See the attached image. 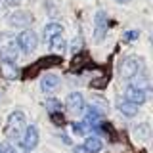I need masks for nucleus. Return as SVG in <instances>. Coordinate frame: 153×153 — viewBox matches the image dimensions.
Listing matches in <instances>:
<instances>
[{
    "instance_id": "14",
    "label": "nucleus",
    "mask_w": 153,
    "mask_h": 153,
    "mask_svg": "<svg viewBox=\"0 0 153 153\" xmlns=\"http://www.w3.org/2000/svg\"><path fill=\"white\" fill-rule=\"evenodd\" d=\"M117 107H119V111H121L124 117H134V115L138 113V105L126 102V100H121V102L117 103Z\"/></svg>"
},
{
    "instance_id": "10",
    "label": "nucleus",
    "mask_w": 153,
    "mask_h": 153,
    "mask_svg": "<svg viewBox=\"0 0 153 153\" xmlns=\"http://www.w3.org/2000/svg\"><path fill=\"white\" fill-rule=\"evenodd\" d=\"M82 149L86 153H100L103 149V142H102V138H98V136H88L86 138V142H84V146H82Z\"/></svg>"
},
{
    "instance_id": "2",
    "label": "nucleus",
    "mask_w": 153,
    "mask_h": 153,
    "mask_svg": "<svg viewBox=\"0 0 153 153\" xmlns=\"http://www.w3.org/2000/svg\"><path fill=\"white\" fill-rule=\"evenodd\" d=\"M19 57V46L16 36L12 35H2L0 36V59L8 63H16Z\"/></svg>"
},
{
    "instance_id": "8",
    "label": "nucleus",
    "mask_w": 153,
    "mask_h": 153,
    "mask_svg": "<svg viewBox=\"0 0 153 153\" xmlns=\"http://www.w3.org/2000/svg\"><path fill=\"white\" fill-rule=\"evenodd\" d=\"M149 94L151 92H146V90H138L134 86H128L124 96H126V102H130L134 105H140V103H146L149 100Z\"/></svg>"
},
{
    "instance_id": "13",
    "label": "nucleus",
    "mask_w": 153,
    "mask_h": 153,
    "mask_svg": "<svg viewBox=\"0 0 153 153\" xmlns=\"http://www.w3.org/2000/svg\"><path fill=\"white\" fill-rule=\"evenodd\" d=\"M35 65L38 69H48V67L61 65V56H46V57H42V59H38Z\"/></svg>"
},
{
    "instance_id": "7",
    "label": "nucleus",
    "mask_w": 153,
    "mask_h": 153,
    "mask_svg": "<svg viewBox=\"0 0 153 153\" xmlns=\"http://www.w3.org/2000/svg\"><path fill=\"white\" fill-rule=\"evenodd\" d=\"M23 147H25L27 151H33L35 147L38 146V128L35 124H31V126L25 128V132H23Z\"/></svg>"
},
{
    "instance_id": "28",
    "label": "nucleus",
    "mask_w": 153,
    "mask_h": 153,
    "mask_svg": "<svg viewBox=\"0 0 153 153\" xmlns=\"http://www.w3.org/2000/svg\"><path fill=\"white\" fill-rule=\"evenodd\" d=\"M117 2H121V4H124V2H128V0H117Z\"/></svg>"
},
{
    "instance_id": "19",
    "label": "nucleus",
    "mask_w": 153,
    "mask_h": 153,
    "mask_svg": "<svg viewBox=\"0 0 153 153\" xmlns=\"http://www.w3.org/2000/svg\"><path fill=\"white\" fill-rule=\"evenodd\" d=\"M50 46L54 48L56 52H63L65 48H67V44H65V40H63V36H61V35H57V36L52 38V40H50Z\"/></svg>"
},
{
    "instance_id": "5",
    "label": "nucleus",
    "mask_w": 153,
    "mask_h": 153,
    "mask_svg": "<svg viewBox=\"0 0 153 153\" xmlns=\"http://www.w3.org/2000/svg\"><path fill=\"white\" fill-rule=\"evenodd\" d=\"M84 98L80 92H71L65 100V109L73 115H82L84 113Z\"/></svg>"
},
{
    "instance_id": "16",
    "label": "nucleus",
    "mask_w": 153,
    "mask_h": 153,
    "mask_svg": "<svg viewBox=\"0 0 153 153\" xmlns=\"http://www.w3.org/2000/svg\"><path fill=\"white\" fill-rule=\"evenodd\" d=\"M132 84L134 88H138V90H146V92H151L149 90V80H147V76H143V75H136V76H132Z\"/></svg>"
},
{
    "instance_id": "17",
    "label": "nucleus",
    "mask_w": 153,
    "mask_h": 153,
    "mask_svg": "<svg viewBox=\"0 0 153 153\" xmlns=\"http://www.w3.org/2000/svg\"><path fill=\"white\" fill-rule=\"evenodd\" d=\"M134 134H136L138 140H147V138H149V134H151L149 124H140V126H136V128H134Z\"/></svg>"
},
{
    "instance_id": "20",
    "label": "nucleus",
    "mask_w": 153,
    "mask_h": 153,
    "mask_svg": "<svg viewBox=\"0 0 153 153\" xmlns=\"http://www.w3.org/2000/svg\"><path fill=\"white\" fill-rule=\"evenodd\" d=\"M88 130H90V124H86L84 121H82V123H73V132L79 134V136L88 134Z\"/></svg>"
},
{
    "instance_id": "6",
    "label": "nucleus",
    "mask_w": 153,
    "mask_h": 153,
    "mask_svg": "<svg viewBox=\"0 0 153 153\" xmlns=\"http://www.w3.org/2000/svg\"><path fill=\"white\" fill-rule=\"evenodd\" d=\"M105 33H107V16L105 12H98L96 13V19H94V40L96 42H102Z\"/></svg>"
},
{
    "instance_id": "26",
    "label": "nucleus",
    "mask_w": 153,
    "mask_h": 153,
    "mask_svg": "<svg viewBox=\"0 0 153 153\" xmlns=\"http://www.w3.org/2000/svg\"><path fill=\"white\" fill-rule=\"evenodd\" d=\"M0 153H8V149H6V146H0Z\"/></svg>"
},
{
    "instance_id": "4",
    "label": "nucleus",
    "mask_w": 153,
    "mask_h": 153,
    "mask_svg": "<svg viewBox=\"0 0 153 153\" xmlns=\"http://www.w3.org/2000/svg\"><path fill=\"white\" fill-rule=\"evenodd\" d=\"M16 40H17V46L21 48L25 54H31V52H35L36 46H38V36H36L35 31H23L21 35H17Z\"/></svg>"
},
{
    "instance_id": "18",
    "label": "nucleus",
    "mask_w": 153,
    "mask_h": 153,
    "mask_svg": "<svg viewBox=\"0 0 153 153\" xmlns=\"http://www.w3.org/2000/svg\"><path fill=\"white\" fill-rule=\"evenodd\" d=\"M46 109H48V111H50V115L61 113V103L57 102L56 98H48V100H46Z\"/></svg>"
},
{
    "instance_id": "27",
    "label": "nucleus",
    "mask_w": 153,
    "mask_h": 153,
    "mask_svg": "<svg viewBox=\"0 0 153 153\" xmlns=\"http://www.w3.org/2000/svg\"><path fill=\"white\" fill-rule=\"evenodd\" d=\"M6 2H8V4H16L17 0H6Z\"/></svg>"
},
{
    "instance_id": "15",
    "label": "nucleus",
    "mask_w": 153,
    "mask_h": 153,
    "mask_svg": "<svg viewBox=\"0 0 153 153\" xmlns=\"http://www.w3.org/2000/svg\"><path fill=\"white\" fill-rule=\"evenodd\" d=\"M61 25L59 23H48V25H44V40L46 42H50L54 36H57V35H61Z\"/></svg>"
},
{
    "instance_id": "24",
    "label": "nucleus",
    "mask_w": 153,
    "mask_h": 153,
    "mask_svg": "<svg viewBox=\"0 0 153 153\" xmlns=\"http://www.w3.org/2000/svg\"><path fill=\"white\" fill-rule=\"evenodd\" d=\"M84 61H86V57H84V56H76L75 59H73V63H71V65H73V67H71V71H76V69H80Z\"/></svg>"
},
{
    "instance_id": "11",
    "label": "nucleus",
    "mask_w": 153,
    "mask_h": 153,
    "mask_svg": "<svg viewBox=\"0 0 153 153\" xmlns=\"http://www.w3.org/2000/svg\"><path fill=\"white\" fill-rule=\"evenodd\" d=\"M40 86H42V90H44V92H52V90H56L57 86H59V76H57V75H52V73H48V75L42 76Z\"/></svg>"
},
{
    "instance_id": "22",
    "label": "nucleus",
    "mask_w": 153,
    "mask_h": 153,
    "mask_svg": "<svg viewBox=\"0 0 153 153\" xmlns=\"http://www.w3.org/2000/svg\"><path fill=\"white\" fill-rule=\"evenodd\" d=\"M107 84H109V76H107V75L98 76V79H94L92 82H90V86H92V88H105Z\"/></svg>"
},
{
    "instance_id": "12",
    "label": "nucleus",
    "mask_w": 153,
    "mask_h": 153,
    "mask_svg": "<svg viewBox=\"0 0 153 153\" xmlns=\"http://www.w3.org/2000/svg\"><path fill=\"white\" fill-rule=\"evenodd\" d=\"M0 73L6 80H16L19 76V69L16 67V63H8V61H2V67H0Z\"/></svg>"
},
{
    "instance_id": "23",
    "label": "nucleus",
    "mask_w": 153,
    "mask_h": 153,
    "mask_svg": "<svg viewBox=\"0 0 153 153\" xmlns=\"http://www.w3.org/2000/svg\"><path fill=\"white\" fill-rule=\"evenodd\" d=\"M10 153H29V151L19 142H12V146H10Z\"/></svg>"
},
{
    "instance_id": "9",
    "label": "nucleus",
    "mask_w": 153,
    "mask_h": 153,
    "mask_svg": "<svg viewBox=\"0 0 153 153\" xmlns=\"http://www.w3.org/2000/svg\"><path fill=\"white\" fill-rule=\"evenodd\" d=\"M8 23L12 27H27L33 23V16L27 12H13L8 16Z\"/></svg>"
},
{
    "instance_id": "3",
    "label": "nucleus",
    "mask_w": 153,
    "mask_h": 153,
    "mask_svg": "<svg viewBox=\"0 0 153 153\" xmlns=\"http://www.w3.org/2000/svg\"><path fill=\"white\" fill-rule=\"evenodd\" d=\"M143 69V61L138 59V57H123L121 63H119V75L123 79H132V76L140 75Z\"/></svg>"
},
{
    "instance_id": "1",
    "label": "nucleus",
    "mask_w": 153,
    "mask_h": 153,
    "mask_svg": "<svg viewBox=\"0 0 153 153\" xmlns=\"http://www.w3.org/2000/svg\"><path fill=\"white\" fill-rule=\"evenodd\" d=\"M25 132V115L21 111H13L8 117V124H6V136L10 142H19V138H23Z\"/></svg>"
},
{
    "instance_id": "21",
    "label": "nucleus",
    "mask_w": 153,
    "mask_h": 153,
    "mask_svg": "<svg viewBox=\"0 0 153 153\" xmlns=\"http://www.w3.org/2000/svg\"><path fill=\"white\" fill-rule=\"evenodd\" d=\"M38 67L36 65H33V67H25V69H23V73H21V79L23 80H29V79H33V76H36L38 75Z\"/></svg>"
},
{
    "instance_id": "25",
    "label": "nucleus",
    "mask_w": 153,
    "mask_h": 153,
    "mask_svg": "<svg viewBox=\"0 0 153 153\" xmlns=\"http://www.w3.org/2000/svg\"><path fill=\"white\" fill-rule=\"evenodd\" d=\"M138 36H140L138 31H126V33H124V38H126V40H136Z\"/></svg>"
}]
</instances>
